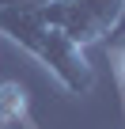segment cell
Returning a JSON list of instances; mask_svg holds the SVG:
<instances>
[{
  "mask_svg": "<svg viewBox=\"0 0 125 129\" xmlns=\"http://www.w3.org/2000/svg\"><path fill=\"white\" fill-rule=\"evenodd\" d=\"M0 34L23 46L68 95H87L95 87V69L87 53L42 19V8H0Z\"/></svg>",
  "mask_w": 125,
  "mask_h": 129,
  "instance_id": "1",
  "label": "cell"
},
{
  "mask_svg": "<svg viewBox=\"0 0 125 129\" xmlns=\"http://www.w3.org/2000/svg\"><path fill=\"white\" fill-rule=\"evenodd\" d=\"M42 19L80 49H87L106 34H117L125 19V0H49L42 4Z\"/></svg>",
  "mask_w": 125,
  "mask_h": 129,
  "instance_id": "2",
  "label": "cell"
},
{
  "mask_svg": "<svg viewBox=\"0 0 125 129\" xmlns=\"http://www.w3.org/2000/svg\"><path fill=\"white\" fill-rule=\"evenodd\" d=\"M0 121H27V87L19 80L0 84Z\"/></svg>",
  "mask_w": 125,
  "mask_h": 129,
  "instance_id": "3",
  "label": "cell"
},
{
  "mask_svg": "<svg viewBox=\"0 0 125 129\" xmlns=\"http://www.w3.org/2000/svg\"><path fill=\"white\" fill-rule=\"evenodd\" d=\"M117 84H121V91H125V42L117 46Z\"/></svg>",
  "mask_w": 125,
  "mask_h": 129,
  "instance_id": "4",
  "label": "cell"
},
{
  "mask_svg": "<svg viewBox=\"0 0 125 129\" xmlns=\"http://www.w3.org/2000/svg\"><path fill=\"white\" fill-rule=\"evenodd\" d=\"M0 129H30L27 121H0Z\"/></svg>",
  "mask_w": 125,
  "mask_h": 129,
  "instance_id": "5",
  "label": "cell"
},
{
  "mask_svg": "<svg viewBox=\"0 0 125 129\" xmlns=\"http://www.w3.org/2000/svg\"><path fill=\"white\" fill-rule=\"evenodd\" d=\"M46 4H49V0H46Z\"/></svg>",
  "mask_w": 125,
  "mask_h": 129,
  "instance_id": "6",
  "label": "cell"
},
{
  "mask_svg": "<svg viewBox=\"0 0 125 129\" xmlns=\"http://www.w3.org/2000/svg\"><path fill=\"white\" fill-rule=\"evenodd\" d=\"M121 23H125V19H121Z\"/></svg>",
  "mask_w": 125,
  "mask_h": 129,
  "instance_id": "7",
  "label": "cell"
}]
</instances>
